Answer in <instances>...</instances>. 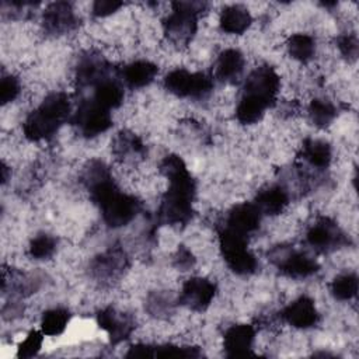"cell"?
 I'll use <instances>...</instances> for the list:
<instances>
[{"label":"cell","instance_id":"6","mask_svg":"<svg viewBox=\"0 0 359 359\" xmlns=\"http://www.w3.org/2000/svg\"><path fill=\"white\" fill-rule=\"evenodd\" d=\"M164 87L177 97L205 98L213 88L212 79L205 73H191L185 69H175L164 79Z\"/></svg>","mask_w":359,"mask_h":359},{"label":"cell","instance_id":"31","mask_svg":"<svg viewBox=\"0 0 359 359\" xmlns=\"http://www.w3.org/2000/svg\"><path fill=\"white\" fill-rule=\"evenodd\" d=\"M56 251V240L49 234L36 236L28 248V252L35 259H48Z\"/></svg>","mask_w":359,"mask_h":359},{"label":"cell","instance_id":"24","mask_svg":"<svg viewBox=\"0 0 359 359\" xmlns=\"http://www.w3.org/2000/svg\"><path fill=\"white\" fill-rule=\"evenodd\" d=\"M112 149L115 156L121 160L135 158V156L142 157L144 153V146L140 142V139L136 135L126 130L118 133V136L114 139Z\"/></svg>","mask_w":359,"mask_h":359},{"label":"cell","instance_id":"22","mask_svg":"<svg viewBox=\"0 0 359 359\" xmlns=\"http://www.w3.org/2000/svg\"><path fill=\"white\" fill-rule=\"evenodd\" d=\"M252 18L248 10L240 4L226 7L220 15V28L227 34H243L251 24Z\"/></svg>","mask_w":359,"mask_h":359},{"label":"cell","instance_id":"23","mask_svg":"<svg viewBox=\"0 0 359 359\" xmlns=\"http://www.w3.org/2000/svg\"><path fill=\"white\" fill-rule=\"evenodd\" d=\"M94 101L107 109L118 108L123 101V91L121 86L112 79H105L94 87Z\"/></svg>","mask_w":359,"mask_h":359},{"label":"cell","instance_id":"34","mask_svg":"<svg viewBox=\"0 0 359 359\" xmlns=\"http://www.w3.org/2000/svg\"><path fill=\"white\" fill-rule=\"evenodd\" d=\"M20 81L14 76H3L0 81V102L3 105L14 101L20 94Z\"/></svg>","mask_w":359,"mask_h":359},{"label":"cell","instance_id":"35","mask_svg":"<svg viewBox=\"0 0 359 359\" xmlns=\"http://www.w3.org/2000/svg\"><path fill=\"white\" fill-rule=\"evenodd\" d=\"M172 302L163 293H151L147 299V310L151 316L156 317H161V316H167L171 311V304Z\"/></svg>","mask_w":359,"mask_h":359},{"label":"cell","instance_id":"33","mask_svg":"<svg viewBox=\"0 0 359 359\" xmlns=\"http://www.w3.org/2000/svg\"><path fill=\"white\" fill-rule=\"evenodd\" d=\"M201 355L202 352L194 346H178L171 344L154 346V356L158 358H199Z\"/></svg>","mask_w":359,"mask_h":359},{"label":"cell","instance_id":"3","mask_svg":"<svg viewBox=\"0 0 359 359\" xmlns=\"http://www.w3.org/2000/svg\"><path fill=\"white\" fill-rule=\"evenodd\" d=\"M70 115V101L65 93H52L43 98L24 121L22 130L28 140L38 142L52 137Z\"/></svg>","mask_w":359,"mask_h":359},{"label":"cell","instance_id":"15","mask_svg":"<svg viewBox=\"0 0 359 359\" xmlns=\"http://www.w3.org/2000/svg\"><path fill=\"white\" fill-rule=\"evenodd\" d=\"M282 318L296 328H310L318 323V311L310 297L300 296L283 309Z\"/></svg>","mask_w":359,"mask_h":359},{"label":"cell","instance_id":"39","mask_svg":"<svg viewBox=\"0 0 359 359\" xmlns=\"http://www.w3.org/2000/svg\"><path fill=\"white\" fill-rule=\"evenodd\" d=\"M153 356H154V346L146 345V344L133 345L126 353V358H153Z\"/></svg>","mask_w":359,"mask_h":359},{"label":"cell","instance_id":"13","mask_svg":"<svg viewBox=\"0 0 359 359\" xmlns=\"http://www.w3.org/2000/svg\"><path fill=\"white\" fill-rule=\"evenodd\" d=\"M77 25V17L67 1L50 3L43 13V27L46 32L60 35L72 31Z\"/></svg>","mask_w":359,"mask_h":359},{"label":"cell","instance_id":"32","mask_svg":"<svg viewBox=\"0 0 359 359\" xmlns=\"http://www.w3.org/2000/svg\"><path fill=\"white\" fill-rule=\"evenodd\" d=\"M43 332L42 331H36L32 330L27 334V337L20 342L18 348H17V356L18 358H32L36 356L38 352L42 348V342H43Z\"/></svg>","mask_w":359,"mask_h":359},{"label":"cell","instance_id":"7","mask_svg":"<svg viewBox=\"0 0 359 359\" xmlns=\"http://www.w3.org/2000/svg\"><path fill=\"white\" fill-rule=\"evenodd\" d=\"M73 125L86 137H94L107 132L112 125L109 109L104 108L94 100H87L80 104L72 118Z\"/></svg>","mask_w":359,"mask_h":359},{"label":"cell","instance_id":"19","mask_svg":"<svg viewBox=\"0 0 359 359\" xmlns=\"http://www.w3.org/2000/svg\"><path fill=\"white\" fill-rule=\"evenodd\" d=\"M157 70V66L149 60H136L122 69V79L129 87L142 88L154 80Z\"/></svg>","mask_w":359,"mask_h":359},{"label":"cell","instance_id":"20","mask_svg":"<svg viewBox=\"0 0 359 359\" xmlns=\"http://www.w3.org/2000/svg\"><path fill=\"white\" fill-rule=\"evenodd\" d=\"M254 203L261 212V215L275 216V215H279L286 208V205L289 203V196L282 187L275 185L261 191L257 195V199Z\"/></svg>","mask_w":359,"mask_h":359},{"label":"cell","instance_id":"5","mask_svg":"<svg viewBox=\"0 0 359 359\" xmlns=\"http://www.w3.org/2000/svg\"><path fill=\"white\" fill-rule=\"evenodd\" d=\"M219 244L227 266L237 275H250L257 269V258L247 247V237L227 227L219 231Z\"/></svg>","mask_w":359,"mask_h":359},{"label":"cell","instance_id":"36","mask_svg":"<svg viewBox=\"0 0 359 359\" xmlns=\"http://www.w3.org/2000/svg\"><path fill=\"white\" fill-rule=\"evenodd\" d=\"M337 46L341 55L348 59L349 62H355L359 53V42L355 34H345L341 35L337 41Z\"/></svg>","mask_w":359,"mask_h":359},{"label":"cell","instance_id":"18","mask_svg":"<svg viewBox=\"0 0 359 359\" xmlns=\"http://www.w3.org/2000/svg\"><path fill=\"white\" fill-rule=\"evenodd\" d=\"M126 268V255L119 247L109 248L104 254L98 255L93 264V273L98 279H114Z\"/></svg>","mask_w":359,"mask_h":359},{"label":"cell","instance_id":"12","mask_svg":"<svg viewBox=\"0 0 359 359\" xmlns=\"http://www.w3.org/2000/svg\"><path fill=\"white\" fill-rule=\"evenodd\" d=\"M97 323L101 330L108 334V338L112 344H119L125 341L135 328L132 318L121 311H116L114 307H105L98 311Z\"/></svg>","mask_w":359,"mask_h":359},{"label":"cell","instance_id":"10","mask_svg":"<svg viewBox=\"0 0 359 359\" xmlns=\"http://www.w3.org/2000/svg\"><path fill=\"white\" fill-rule=\"evenodd\" d=\"M216 294V286L205 278H191L188 279L178 297V303L194 310H206Z\"/></svg>","mask_w":359,"mask_h":359},{"label":"cell","instance_id":"14","mask_svg":"<svg viewBox=\"0 0 359 359\" xmlns=\"http://www.w3.org/2000/svg\"><path fill=\"white\" fill-rule=\"evenodd\" d=\"M261 212L255 206V203H238L231 208V210L227 215L224 227L243 234L247 237V234L255 231L261 222Z\"/></svg>","mask_w":359,"mask_h":359},{"label":"cell","instance_id":"26","mask_svg":"<svg viewBox=\"0 0 359 359\" xmlns=\"http://www.w3.org/2000/svg\"><path fill=\"white\" fill-rule=\"evenodd\" d=\"M70 317H72L70 311L66 309H62V307L48 310L42 316L41 331L49 337L60 335L66 330V327L70 321Z\"/></svg>","mask_w":359,"mask_h":359},{"label":"cell","instance_id":"37","mask_svg":"<svg viewBox=\"0 0 359 359\" xmlns=\"http://www.w3.org/2000/svg\"><path fill=\"white\" fill-rule=\"evenodd\" d=\"M123 6L122 1L115 0H97L93 4V14L95 17H107L109 14H114Z\"/></svg>","mask_w":359,"mask_h":359},{"label":"cell","instance_id":"29","mask_svg":"<svg viewBox=\"0 0 359 359\" xmlns=\"http://www.w3.org/2000/svg\"><path fill=\"white\" fill-rule=\"evenodd\" d=\"M309 116L318 128L328 126L337 116V109L332 102L325 100H313L309 105Z\"/></svg>","mask_w":359,"mask_h":359},{"label":"cell","instance_id":"1","mask_svg":"<svg viewBox=\"0 0 359 359\" xmlns=\"http://www.w3.org/2000/svg\"><path fill=\"white\" fill-rule=\"evenodd\" d=\"M81 178L109 227H122L130 223L139 213L140 202L135 196L121 192L102 161H90L84 167Z\"/></svg>","mask_w":359,"mask_h":359},{"label":"cell","instance_id":"21","mask_svg":"<svg viewBox=\"0 0 359 359\" xmlns=\"http://www.w3.org/2000/svg\"><path fill=\"white\" fill-rule=\"evenodd\" d=\"M244 69V56L237 49H226L219 55L216 76L222 81H234Z\"/></svg>","mask_w":359,"mask_h":359},{"label":"cell","instance_id":"28","mask_svg":"<svg viewBox=\"0 0 359 359\" xmlns=\"http://www.w3.org/2000/svg\"><path fill=\"white\" fill-rule=\"evenodd\" d=\"M290 56L299 62H309L316 52V42L307 34H294L287 41Z\"/></svg>","mask_w":359,"mask_h":359},{"label":"cell","instance_id":"17","mask_svg":"<svg viewBox=\"0 0 359 359\" xmlns=\"http://www.w3.org/2000/svg\"><path fill=\"white\" fill-rule=\"evenodd\" d=\"M109 65L107 60L95 53L83 56L77 65L76 79L80 86H97L102 80L108 79Z\"/></svg>","mask_w":359,"mask_h":359},{"label":"cell","instance_id":"4","mask_svg":"<svg viewBox=\"0 0 359 359\" xmlns=\"http://www.w3.org/2000/svg\"><path fill=\"white\" fill-rule=\"evenodd\" d=\"M206 7L201 1H175L164 21V32L175 45H188L198 28V14Z\"/></svg>","mask_w":359,"mask_h":359},{"label":"cell","instance_id":"30","mask_svg":"<svg viewBox=\"0 0 359 359\" xmlns=\"http://www.w3.org/2000/svg\"><path fill=\"white\" fill-rule=\"evenodd\" d=\"M331 293L338 300H349L358 293V276L355 273L338 275L331 283Z\"/></svg>","mask_w":359,"mask_h":359},{"label":"cell","instance_id":"16","mask_svg":"<svg viewBox=\"0 0 359 359\" xmlns=\"http://www.w3.org/2000/svg\"><path fill=\"white\" fill-rule=\"evenodd\" d=\"M255 337V330L250 324L231 325L223 337L226 355L230 358L251 355V348Z\"/></svg>","mask_w":359,"mask_h":359},{"label":"cell","instance_id":"27","mask_svg":"<svg viewBox=\"0 0 359 359\" xmlns=\"http://www.w3.org/2000/svg\"><path fill=\"white\" fill-rule=\"evenodd\" d=\"M266 108L268 107L265 104H262L261 101L243 94V97L237 105V109H236V116L240 123L251 125V123L258 122L262 118Z\"/></svg>","mask_w":359,"mask_h":359},{"label":"cell","instance_id":"40","mask_svg":"<svg viewBox=\"0 0 359 359\" xmlns=\"http://www.w3.org/2000/svg\"><path fill=\"white\" fill-rule=\"evenodd\" d=\"M7 178H8V175H7V167L3 164V165H1V180H3V184L7 181Z\"/></svg>","mask_w":359,"mask_h":359},{"label":"cell","instance_id":"38","mask_svg":"<svg viewBox=\"0 0 359 359\" xmlns=\"http://www.w3.org/2000/svg\"><path fill=\"white\" fill-rule=\"evenodd\" d=\"M194 264H195V258H194L192 252H191L187 247L181 245V247L177 250L175 255H174V265H175L178 269H181V271H187V269L191 268Z\"/></svg>","mask_w":359,"mask_h":359},{"label":"cell","instance_id":"25","mask_svg":"<svg viewBox=\"0 0 359 359\" xmlns=\"http://www.w3.org/2000/svg\"><path fill=\"white\" fill-rule=\"evenodd\" d=\"M331 147L327 142L307 139L303 144V157L317 168H327L331 163Z\"/></svg>","mask_w":359,"mask_h":359},{"label":"cell","instance_id":"2","mask_svg":"<svg viewBox=\"0 0 359 359\" xmlns=\"http://www.w3.org/2000/svg\"><path fill=\"white\" fill-rule=\"evenodd\" d=\"M160 171L168 180L170 187L161 199L158 220L171 226L187 224L194 213L195 181L182 158L175 154L164 157Z\"/></svg>","mask_w":359,"mask_h":359},{"label":"cell","instance_id":"11","mask_svg":"<svg viewBox=\"0 0 359 359\" xmlns=\"http://www.w3.org/2000/svg\"><path fill=\"white\" fill-rule=\"evenodd\" d=\"M307 243L317 251H330L338 245L346 243L344 233L339 230L335 222L328 217L318 219L307 231Z\"/></svg>","mask_w":359,"mask_h":359},{"label":"cell","instance_id":"9","mask_svg":"<svg viewBox=\"0 0 359 359\" xmlns=\"http://www.w3.org/2000/svg\"><path fill=\"white\" fill-rule=\"evenodd\" d=\"M272 259L282 273L296 279L309 278L314 275L320 268L314 258L294 250H276L273 251Z\"/></svg>","mask_w":359,"mask_h":359},{"label":"cell","instance_id":"8","mask_svg":"<svg viewBox=\"0 0 359 359\" xmlns=\"http://www.w3.org/2000/svg\"><path fill=\"white\" fill-rule=\"evenodd\" d=\"M280 80L276 72L269 66H259L250 73L244 84V95L252 97L268 108L275 102Z\"/></svg>","mask_w":359,"mask_h":359}]
</instances>
